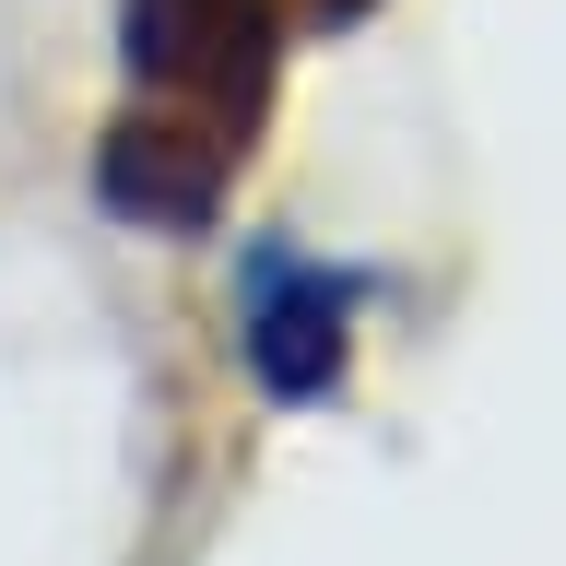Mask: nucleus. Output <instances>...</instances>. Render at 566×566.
Instances as JSON below:
<instances>
[{
    "instance_id": "3",
    "label": "nucleus",
    "mask_w": 566,
    "mask_h": 566,
    "mask_svg": "<svg viewBox=\"0 0 566 566\" xmlns=\"http://www.w3.org/2000/svg\"><path fill=\"white\" fill-rule=\"evenodd\" d=\"M224 177H237V130H212V118H189V106H166V95L118 106L95 130V201L118 212V224H142V237L212 224Z\"/></svg>"
},
{
    "instance_id": "1",
    "label": "nucleus",
    "mask_w": 566,
    "mask_h": 566,
    "mask_svg": "<svg viewBox=\"0 0 566 566\" xmlns=\"http://www.w3.org/2000/svg\"><path fill=\"white\" fill-rule=\"evenodd\" d=\"M354 318H366V272L318 260L295 237H260L237 260V354L272 413H318L354 378Z\"/></svg>"
},
{
    "instance_id": "2",
    "label": "nucleus",
    "mask_w": 566,
    "mask_h": 566,
    "mask_svg": "<svg viewBox=\"0 0 566 566\" xmlns=\"http://www.w3.org/2000/svg\"><path fill=\"white\" fill-rule=\"evenodd\" d=\"M118 60L142 95L248 142L283 71V0H118Z\"/></svg>"
}]
</instances>
